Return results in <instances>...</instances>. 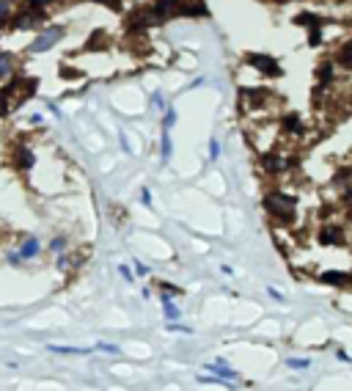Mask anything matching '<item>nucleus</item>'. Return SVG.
Masks as SVG:
<instances>
[{
	"label": "nucleus",
	"mask_w": 352,
	"mask_h": 391,
	"mask_svg": "<svg viewBox=\"0 0 352 391\" xmlns=\"http://www.w3.org/2000/svg\"><path fill=\"white\" fill-rule=\"evenodd\" d=\"M14 69H17V58H14V53H3V50H0V77H11Z\"/></svg>",
	"instance_id": "1a4fd4ad"
},
{
	"label": "nucleus",
	"mask_w": 352,
	"mask_h": 391,
	"mask_svg": "<svg viewBox=\"0 0 352 391\" xmlns=\"http://www.w3.org/2000/svg\"><path fill=\"white\" fill-rule=\"evenodd\" d=\"M207 369H209V372H215V375H217V380H237V372H234L223 358H215V361H212V364L207 366Z\"/></svg>",
	"instance_id": "0eeeda50"
},
{
	"label": "nucleus",
	"mask_w": 352,
	"mask_h": 391,
	"mask_svg": "<svg viewBox=\"0 0 352 391\" xmlns=\"http://www.w3.org/2000/svg\"><path fill=\"white\" fill-rule=\"evenodd\" d=\"M209 154H212V160L220 157V143L215 141V138H212V143H209Z\"/></svg>",
	"instance_id": "6ab92c4d"
},
{
	"label": "nucleus",
	"mask_w": 352,
	"mask_h": 391,
	"mask_svg": "<svg viewBox=\"0 0 352 391\" xmlns=\"http://www.w3.org/2000/svg\"><path fill=\"white\" fill-rule=\"evenodd\" d=\"M119 273H121L124 278H127V281H132V273H129V267H124V264H121V267H119Z\"/></svg>",
	"instance_id": "393cba45"
},
{
	"label": "nucleus",
	"mask_w": 352,
	"mask_h": 391,
	"mask_svg": "<svg viewBox=\"0 0 352 391\" xmlns=\"http://www.w3.org/2000/svg\"><path fill=\"white\" fill-rule=\"evenodd\" d=\"M283 127H286V132H295V135H300V132H303V124H300V116H297V113L286 116V119H283Z\"/></svg>",
	"instance_id": "9b49d317"
},
{
	"label": "nucleus",
	"mask_w": 352,
	"mask_h": 391,
	"mask_svg": "<svg viewBox=\"0 0 352 391\" xmlns=\"http://www.w3.org/2000/svg\"><path fill=\"white\" fill-rule=\"evenodd\" d=\"M295 204H297L295 196L278 193V190H273V193L264 196V210H267L275 220H281V223H289V220L295 218V212H292V207H295Z\"/></svg>",
	"instance_id": "f257e3e1"
},
{
	"label": "nucleus",
	"mask_w": 352,
	"mask_h": 391,
	"mask_svg": "<svg viewBox=\"0 0 352 391\" xmlns=\"http://www.w3.org/2000/svg\"><path fill=\"white\" fill-rule=\"evenodd\" d=\"M63 33H66V31H63L61 25H53V28H47V31H44V33H39V36H36V39H33V44H31V53H47V50L53 47V44H55L58 39H61Z\"/></svg>",
	"instance_id": "f03ea898"
},
{
	"label": "nucleus",
	"mask_w": 352,
	"mask_h": 391,
	"mask_svg": "<svg viewBox=\"0 0 352 391\" xmlns=\"http://www.w3.org/2000/svg\"><path fill=\"white\" fill-rule=\"evenodd\" d=\"M141 201H143L146 207H151V193H149V190H143V193H141Z\"/></svg>",
	"instance_id": "b1692460"
},
{
	"label": "nucleus",
	"mask_w": 352,
	"mask_h": 391,
	"mask_svg": "<svg viewBox=\"0 0 352 391\" xmlns=\"http://www.w3.org/2000/svg\"><path fill=\"white\" fill-rule=\"evenodd\" d=\"M248 64H253L259 72H267L270 77H281V75H283V69L278 66V61H275V58H270V55L251 53V55H248Z\"/></svg>",
	"instance_id": "20e7f679"
},
{
	"label": "nucleus",
	"mask_w": 352,
	"mask_h": 391,
	"mask_svg": "<svg viewBox=\"0 0 352 391\" xmlns=\"http://www.w3.org/2000/svg\"><path fill=\"white\" fill-rule=\"evenodd\" d=\"M319 245H344V234L336 226H325L319 232Z\"/></svg>",
	"instance_id": "423d86ee"
},
{
	"label": "nucleus",
	"mask_w": 352,
	"mask_h": 391,
	"mask_svg": "<svg viewBox=\"0 0 352 391\" xmlns=\"http://www.w3.org/2000/svg\"><path fill=\"white\" fill-rule=\"evenodd\" d=\"M11 14H14V6H11V0H0V25H9Z\"/></svg>",
	"instance_id": "ddd939ff"
},
{
	"label": "nucleus",
	"mask_w": 352,
	"mask_h": 391,
	"mask_svg": "<svg viewBox=\"0 0 352 391\" xmlns=\"http://www.w3.org/2000/svg\"><path fill=\"white\" fill-rule=\"evenodd\" d=\"M61 75H63V77H77V72H75V69H66V66H63Z\"/></svg>",
	"instance_id": "a878e982"
},
{
	"label": "nucleus",
	"mask_w": 352,
	"mask_h": 391,
	"mask_svg": "<svg viewBox=\"0 0 352 391\" xmlns=\"http://www.w3.org/2000/svg\"><path fill=\"white\" fill-rule=\"evenodd\" d=\"M261 163H264V168H267V171H281V168H283V163L275 157L273 152H270V154H264V157H261Z\"/></svg>",
	"instance_id": "4468645a"
},
{
	"label": "nucleus",
	"mask_w": 352,
	"mask_h": 391,
	"mask_svg": "<svg viewBox=\"0 0 352 391\" xmlns=\"http://www.w3.org/2000/svg\"><path fill=\"white\" fill-rule=\"evenodd\" d=\"M171 157V132L163 130V160Z\"/></svg>",
	"instance_id": "dca6fc26"
},
{
	"label": "nucleus",
	"mask_w": 352,
	"mask_h": 391,
	"mask_svg": "<svg viewBox=\"0 0 352 391\" xmlns=\"http://www.w3.org/2000/svg\"><path fill=\"white\" fill-rule=\"evenodd\" d=\"M341 64H344V66H349V69H352V42H349L347 47L341 50Z\"/></svg>",
	"instance_id": "a211bd4d"
},
{
	"label": "nucleus",
	"mask_w": 352,
	"mask_h": 391,
	"mask_svg": "<svg viewBox=\"0 0 352 391\" xmlns=\"http://www.w3.org/2000/svg\"><path fill=\"white\" fill-rule=\"evenodd\" d=\"M173 121H176V113H173V110H168V113H165V130H171Z\"/></svg>",
	"instance_id": "aec40b11"
},
{
	"label": "nucleus",
	"mask_w": 352,
	"mask_h": 391,
	"mask_svg": "<svg viewBox=\"0 0 352 391\" xmlns=\"http://www.w3.org/2000/svg\"><path fill=\"white\" fill-rule=\"evenodd\" d=\"M41 19H44V11L25 9V11H19V14H11L9 25H11V31H25V28H36Z\"/></svg>",
	"instance_id": "7ed1b4c3"
},
{
	"label": "nucleus",
	"mask_w": 352,
	"mask_h": 391,
	"mask_svg": "<svg viewBox=\"0 0 352 391\" xmlns=\"http://www.w3.org/2000/svg\"><path fill=\"white\" fill-rule=\"evenodd\" d=\"M317 75H319V80H322V86H325L327 80L333 77V64H325V66H319V72H317Z\"/></svg>",
	"instance_id": "2eb2a0df"
},
{
	"label": "nucleus",
	"mask_w": 352,
	"mask_h": 391,
	"mask_svg": "<svg viewBox=\"0 0 352 391\" xmlns=\"http://www.w3.org/2000/svg\"><path fill=\"white\" fill-rule=\"evenodd\" d=\"M311 361L308 358H289V369H308Z\"/></svg>",
	"instance_id": "f3484780"
},
{
	"label": "nucleus",
	"mask_w": 352,
	"mask_h": 391,
	"mask_svg": "<svg viewBox=\"0 0 352 391\" xmlns=\"http://www.w3.org/2000/svg\"><path fill=\"white\" fill-rule=\"evenodd\" d=\"M36 254H39V242H36L33 237L19 248V256H22V259H31V256H36Z\"/></svg>",
	"instance_id": "f8f14e48"
},
{
	"label": "nucleus",
	"mask_w": 352,
	"mask_h": 391,
	"mask_svg": "<svg viewBox=\"0 0 352 391\" xmlns=\"http://www.w3.org/2000/svg\"><path fill=\"white\" fill-rule=\"evenodd\" d=\"M267 295H270V298H275V300H283V295L278 292L275 286H267Z\"/></svg>",
	"instance_id": "412c9836"
},
{
	"label": "nucleus",
	"mask_w": 352,
	"mask_h": 391,
	"mask_svg": "<svg viewBox=\"0 0 352 391\" xmlns=\"http://www.w3.org/2000/svg\"><path fill=\"white\" fill-rule=\"evenodd\" d=\"M322 284H330V286H349L352 284V273H341V270H327L319 276Z\"/></svg>",
	"instance_id": "39448f33"
},
{
	"label": "nucleus",
	"mask_w": 352,
	"mask_h": 391,
	"mask_svg": "<svg viewBox=\"0 0 352 391\" xmlns=\"http://www.w3.org/2000/svg\"><path fill=\"white\" fill-rule=\"evenodd\" d=\"M163 312H165V320H171V322H176L182 317L179 306H173V300L168 298V295H163Z\"/></svg>",
	"instance_id": "9d476101"
},
{
	"label": "nucleus",
	"mask_w": 352,
	"mask_h": 391,
	"mask_svg": "<svg viewBox=\"0 0 352 391\" xmlns=\"http://www.w3.org/2000/svg\"><path fill=\"white\" fill-rule=\"evenodd\" d=\"M14 163H17V168H22V171H28V168L36 163V154L28 149V146H17V149H14Z\"/></svg>",
	"instance_id": "6e6552de"
},
{
	"label": "nucleus",
	"mask_w": 352,
	"mask_h": 391,
	"mask_svg": "<svg viewBox=\"0 0 352 391\" xmlns=\"http://www.w3.org/2000/svg\"><path fill=\"white\" fill-rule=\"evenodd\" d=\"M63 248H66V240L55 237V240H53V251H63Z\"/></svg>",
	"instance_id": "4be33fe9"
},
{
	"label": "nucleus",
	"mask_w": 352,
	"mask_h": 391,
	"mask_svg": "<svg viewBox=\"0 0 352 391\" xmlns=\"http://www.w3.org/2000/svg\"><path fill=\"white\" fill-rule=\"evenodd\" d=\"M97 350H102V353H119V347H116V344H99Z\"/></svg>",
	"instance_id": "5701e85b"
}]
</instances>
